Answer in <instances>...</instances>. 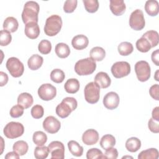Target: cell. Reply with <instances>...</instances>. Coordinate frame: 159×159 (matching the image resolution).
Masks as SVG:
<instances>
[{"label": "cell", "mask_w": 159, "mask_h": 159, "mask_svg": "<svg viewBox=\"0 0 159 159\" xmlns=\"http://www.w3.org/2000/svg\"><path fill=\"white\" fill-rule=\"evenodd\" d=\"M40 10L39 4L33 1H27L24 6L22 19L25 24L29 22H38V15Z\"/></svg>", "instance_id": "6da1fadb"}, {"label": "cell", "mask_w": 159, "mask_h": 159, "mask_svg": "<svg viewBox=\"0 0 159 159\" xmlns=\"http://www.w3.org/2000/svg\"><path fill=\"white\" fill-rule=\"evenodd\" d=\"M78 106L77 101L73 97L64 98L60 104L56 107V113L61 118L67 117L72 111H75Z\"/></svg>", "instance_id": "7a4b0ae2"}, {"label": "cell", "mask_w": 159, "mask_h": 159, "mask_svg": "<svg viewBox=\"0 0 159 159\" xmlns=\"http://www.w3.org/2000/svg\"><path fill=\"white\" fill-rule=\"evenodd\" d=\"M62 27L61 17L57 14L48 17L44 26L45 34L50 37H53L58 34Z\"/></svg>", "instance_id": "3957f363"}, {"label": "cell", "mask_w": 159, "mask_h": 159, "mask_svg": "<svg viewBox=\"0 0 159 159\" xmlns=\"http://www.w3.org/2000/svg\"><path fill=\"white\" fill-rule=\"evenodd\" d=\"M96 68L95 61L89 57L80 60L75 65V71L80 76L89 75L95 71Z\"/></svg>", "instance_id": "277c9868"}, {"label": "cell", "mask_w": 159, "mask_h": 159, "mask_svg": "<svg viewBox=\"0 0 159 159\" xmlns=\"http://www.w3.org/2000/svg\"><path fill=\"white\" fill-rule=\"evenodd\" d=\"M84 95L85 100L88 103L95 104L99 99L100 87L94 81L90 82L84 87Z\"/></svg>", "instance_id": "5b68a950"}, {"label": "cell", "mask_w": 159, "mask_h": 159, "mask_svg": "<svg viewBox=\"0 0 159 159\" xmlns=\"http://www.w3.org/2000/svg\"><path fill=\"white\" fill-rule=\"evenodd\" d=\"M24 132L23 125L17 122H10L6 124L3 130L4 135L10 139L18 138L22 135Z\"/></svg>", "instance_id": "8992f818"}, {"label": "cell", "mask_w": 159, "mask_h": 159, "mask_svg": "<svg viewBox=\"0 0 159 159\" xmlns=\"http://www.w3.org/2000/svg\"><path fill=\"white\" fill-rule=\"evenodd\" d=\"M6 66L10 75L14 78L21 76L24 71L23 63L16 57H11L8 58Z\"/></svg>", "instance_id": "52a82bcc"}, {"label": "cell", "mask_w": 159, "mask_h": 159, "mask_svg": "<svg viewBox=\"0 0 159 159\" xmlns=\"http://www.w3.org/2000/svg\"><path fill=\"white\" fill-rule=\"evenodd\" d=\"M135 71L137 79L141 82L147 81L150 77V66L146 61L141 60L137 61L135 65Z\"/></svg>", "instance_id": "ba28073f"}, {"label": "cell", "mask_w": 159, "mask_h": 159, "mask_svg": "<svg viewBox=\"0 0 159 159\" xmlns=\"http://www.w3.org/2000/svg\"><path fill=\"white\" fill-rule=\"evenodd\" d=\"M129 25L135 30H141L144 28L145 21L142 10L137 9L131 13L129 18Z\"/></svg>", "instance_id": "9c48e42d"}, {"label": "cell", "mask_w": 159, "mask_h": 159, "mask_svg": "<svg viewBox=\"0 0 159 159\" xmlns=\"http://www.w3.org/2000/svg\"><path fill=\"white\" fill-rule=\"evenodd\" d=\"M130 65L127 61H117L111 66V73L116 78H121L130 73Z\"/></svg>", "instance_id": "30bf717a"}, {"label": "cell", "mask_w": 159, "mask_h": 159, "mask_svg": "<svg viewBox=\"0 0 159 159\" xmlns=\"http://www.w3.org/2000/svg\"><path fill=\"white\" fill-rule=\"evenodd\" d=\"M57 94V89L50 83L42 84L38 89V95L43 101H50Z\"/></svg>", "instance_id": "8fae6325"}, {"label": "cell", "mask_w": 159, "mask_h": 159, "mask_svg": "<svg viewBox=\"0 0 159 159\" xmlns=\"http://www.w3.org/2000/svg\"><path fill=\"white\" fill-rule=\"evenodd\" d=\"M52 159H63L65 158V147L60 141H53L48 145Z\"/></svg>", "instance_id": "7c38bea8"}, {"label": "cell", "mask_w": 159, "mask_h": 159, "mask_svg": "<svg viewBox=\"0 0 159 159\" xmlns=\"http://www.w3.org/2000/svg\"><path fill=\"white\" fill-rule=\"evenodd\" d=\"M44 130L49 134H55L58 132L61 127L60 122L54 116L47 117L42 124Z\"/></svg>", "instance_id": "4fadbf2b"}, {"label": "cell", "mask_w": 159, "mask_h": 159, "mask_svg": "<svg viewBox=\"0 0 159 159\" xmlns=\"http://www.w3.org/2000/svg\"><path fill=\"white\" fill-rule=\"evenodd\" d=\"M119 96L114 91L107 93L103 98V104L106 108L109 110L116 109L119 104Z\"/></svg>", "instance_id": "5bb4252c"}, {"label": "cell", "mask_w": 159, "mask_h": 159, "mask_svg": "<svg viewBox=\"0 0 159 159\" xmlns=\"http://www.w3.org/2000/svg\"><path fill=\"white\" fill-rule=\"evenodd\" d=\"M99 140L98 132L93 129H88L82 135V141L86 145H93L96 144Z\"/></svg>", "instance_id": "9a60e30c"}, {"label": "cell", "mask_w": 159, "mask_h": 159, "mask_svg": "<svg viewBox=\"0 0 159 159\" xmlns=\"http://www.w3.org/2000/svg\"><path fill=\"white\" fill-rule=\"evenodd\" d=\"M109 7L115 16L122 15L126 9V6L123 0H111Z\"/></svg>", "instance_id": "2e32d148"}, {"label": "cell", "mask_w": 159, "mask_h": 159, "mask_svg": "<svg viewBox=\"0 0 159 159\" xmlns=\"http://www.w3.org/2000/svg\"><path fill=\"white\" fill-rule=\"evenodd\" d=\"M89 43L88 38L83 34H80L75 36L71 40V45L73 47L78 50L86 48Z\"/></svg>", "instance_id": "e0dca14e"}, {"label": "cell", "mask_w": 159, "mask_h": 159, "mask_svg": "<svg viewBox=\"0 0 159 159\" xmlns=\"http://www.w3.org/2000/svg\"><path fill=\"white\" fill-rule=\"evenodd\" d=\"M24 32L25 35L30 39H37L40 34V28L37 22H29L25 24Z\"/></svg>", "instance_id": "ac0fdd59"}, {"label": "cell", "mask_w": 159, "mask_h": 159, "mask_svg": "<svg viewBox=\"0 0 159 159\" xmlns=\"http://www.w3.org/2000/svg\"><path fill=\"white\" fill-rule=\"evenodd\" d=\"M94 82L98 84L101 88H108L111 83V80L107 73L100 71L94 77Z\"/></svg>", "instance_id": "d6986e66"}, {"label": "cell", "mask_w": 159, "mask_h": 159, "mask_svg": "<svg viewBox=\"0 0 159 159\" xmlns=\"http://www.w3.org/2000/svg\"><path fill=\"white\" fill-rule=\"evenodd\" d=\"M34 102L32 96L28 93H22L17 98V104L22 106L24 109L30 107Z\"/></svg>", "instance_id": "ffe728a7"}, {"label": "cell", "mask_w": 159, "mask_h": 159, "mask_svg": "<svg viewBox=\"0 0 159 159\" xmlns=\"http://www.w3.org/2000/svg\"><path fill=\"white\" fill-rule=\"evenodd\" d=\"M43 62V58L42 57L38 54L32 55L28 60L27 65L30 70H37L40 68Z\"/></svg>", "instance_id": "44dd1931"}, {"label": "cell", "mask_w": 159, "mask_h": 159, "mask_svg": "<svg viewBox=\"0 0 159 159\" xmlns=\"http://www.w3.org/2000/svg\"><path fill=\"white\" fill-rule=\"evenodd\" d=\"M80 82L76 78L68 79L64 85L65 90L70 94H75L80 89Z\"/></svg>", "instance_id": "7402d4cb"}, {"label": "cell", "mask_w": 159, "mask_h": 159, "mask_svg": "<svg viewBox=\"0 0 159 159\" xmlns=\"http://www.w3.org/2000/svg\"><path fill=\"white\" fill-rule=\"evenodd\" d=\"M145 10L150 16H156L159 12L158 2L156 0L147 1L145 4Z\"/></svg>", "instance_id": "603a6c76"}, {"label": "cell", "mask_w": 159, "mask_h": 159, "mask_svg": "<svg viewBox=\"0 0 159 159\" xmlns=\"http://www.w3.org/2000/svg\"><path fill=\"white\" fill-rule=\"evenodd\" d=\"M3 29L10 32H16L19 27L17 20L14 17H8L5 19L3 22Z\"/></svg>", "instance_id": "cb8c5ba5"}, {"label": "cell", "mask_w": 159, "mask_h": 159, "mask_svg": "<svg viewBox=\"0 0 159 159\" xmlns=\"http://www.w3.org/2000/svg\"><path fill=\"white\" fill-rule=\"evenodd\" d=\"M90 58L94 61H101L106 56V52L104 49L101 47H94L90 50Z\"/></svg>", "instance_id": "d4e9b609"}, {"label": "cell", "mask_w": 159, "mask_h": 159, "mask_svg": "<svg viewBox=\"0 0 159 159\" xmlns=\"http://www.w3.org/2000/svg\"><path fill=\"white\" fill-rule=\"evenodd\" d=\"M125 148L130 152H136L141 147V142L137 137H130L125 142Z\"/></svg>", "instance_id": "484cf974"}, {"label": "cell", "mask_w": 159, "mask_h": 159, "mask_svg": "<svg viewBox=\"0 0 159 159\" xmlns=\"http://www.w3.org/2000/svg\"><path fill=\"white\" fill-rule=\"evenodd\" d=\"M55 51L56 55L61 58H65L69 56L70 49L68 45L65 43H58L56 45Z\"/></svg>", "instance_id": "4316f807"}, {"label": "cell", "mask_w": 159, "mask_h": 159, "mask_svg": "<svg viewBox=\"0 0 159 159\" xmlns=\"http://www.w3.org/2000/svg\"><path fill=\"white\" fill-rule=\"evenodd\" d=\"M142 37L146 39L151 45L152 48L157 46L159 42L158 34L156 30H151L147 31L143 34Z\"/></svg>", "instance_id": "83f0119b"}, {"label": "cell", "mask_w": 159, "mask_h": 159, "mask_svg": "<svg viewBox=\"0 0 159 159\" xmlns=\"http://www.w3.org/2000/svg\"><path fill=\"white\" fill-rule=\"evenodd\" d=\"M99 143L104 150H106L116 145V139L111 134H106L102 137Z\"/></svg>", "instance_id": "f1b7e54d"}, {"label": "cell", "mask_w": 159, "mask_h": 159, "mask_svg": "<svg viewBox=\"0 0 159 159\" xmlns=\"http://www.w3.org/2000/svg\"><path fill=\"white\" fill-rule=\"evenodd\" d=\"M68 147L70 153L75 157H81L83 153V147L77 142L70 140L68 142Z\"/></svg>", "instance_id": "f546056e"}, {"label": "cell", "mask_w": 159, "mask_h": 159, "mask_svg": "<svg viewBox=\"0 0 159 159\" xmlns=\"http://www.w3.org/2000/svg\"><path fill=\"white\" fill-rule=\"evenodd\" d=\"M159 153L157 148H151L142 150L138 155L139 159H157Z\"/></svg>", "instance_id": "4dcf8cb0"}, {"label": "cell", "mask_w": 159, "mask_h": 159, "mask_svg": "<svg viewBox=\"0 0 159 159\" xmlns=\"http://www.w3.org/2000/svg\"><path fill=\"white\" fill-rule=\"evenodd\" d=\"M13 151L16 152L19 156L24 155L28 151L29 145L24 140H18L16 142L12 147Z\"/></svg>", "instance_id": "1f68e13d"}, {"label": "cell", "mask_w": 159, "mask_h": 159, "mask_svg": "<svg viewBox=\"0 0 159 159\" xmlns=\"http://www.w3.org/2000/svg\"><path fill=\"white\" fill-rule=\"evenodd\" d=\"M117 50L120 55L127 56L132 53L134 47L131 43L129 42H122L118 45Z\"/></svg>", "instance_id": "d6a6232c"}, {"label": "cell", "mask_w": 159, "mask_h": 159, "mask_svg": "<svg viewBox=\"0 0 159 159\" xmlns=\"http://www.w3.org/2000/svg\"><path fill=\"white\" fill-rule=\"evenodd\" d=\"M32 140L37 146H43L47 141V136L42 131H36L33 134Z\"/></svg>", "instance_id": "836d02e7"}, {"label": "cell", "mask_w": 159, "mask_h": 159, "mask_svg": "<svg viewBox=\"0 0 159 159\" xmlns=\"http://www.w3.org/2000/svg\"><path fill=\"white\" fill-rule=\"evenodd\" d=\"M136 48L140 52L146 53L151 49L152 47L149 42L146 39L141 37L136 42Z\"/></svg>", "instance_id": "e575fe53"}, {"label": "cell", "mask_w": 159, "mask_h": 159, "mask_svg": "<svg viewBox=\"0 0 159 159\" xmlns=\"http://www.w3.org/2000/svg\"><path fill=\"white\" fill-rule=\"evenodd\" d=\"M65 78V73L60 69H54L50 73V79L56 83H61Z\"/></svg>", "instance_id": "d590c367"}, {"label": "cell", "mask_w": 159, "mask_h": 159, "mask_svg": "<svg viewBox=\"0 0 159 159\" xmlns=\"http://www.w3.org/2000/svg\"><path fill=\"white\" fill-rule=\"evenodd\" d=\"M49 153L48 147L46 146H37L34 150V156L37 159H45Z\"/></svg>", "instance_id": "8d00e7d4"}, {"label": "cell", "mask_w": 159, "mask_h": 159, "mask_svg": "<svg viewBox=\"0 0 159 159\" xmlns=\"http://www.w3.org/2000/svg\"><path fill=\"white\" fill-rule=\"evenodd\" d=\"M86 11L89 13L96 12L99 8L98 0H83Z\"/></svg>", "instance_id": "74e56055"}, {"label": "cell", "mask_w": 159, "mask_h": 159, "mask_svg": "<svg viewBox=\"0 0 159 159\" xmlns=\"http://www.w3.org/2000/svg\"><path fill=\"white\" fill-rule=\"evenodd\" d=\"M38 50L42 54H48L52 50L51 42L49 40L45 39L41 40L38 45Z\"/></svg>", "instance_id": "f35d334b"}, {"label": "cell", "mask_w": 159, "mask_h": 159, "mask_svg": "<svg viewBox=\"0 0 159 159\" xmlns=\"http://www.w3.org/2000/svg\"><path fill=\"white\" fill-rule=\"evenodd\" d=\"M12 40L11 32L6 30H1L0 32V45L1 46H7Z\"/></svg>", "instance_id": "ab89813d"}, {"label": "cell", "mask_w": 159, "mask_h": 159, "mask_svg": "<svg viewBox=\"0 0 159 159\" xmlns=\"http://www.w3.org/2000/svg\"><path fill=\"white\" fill-rule=\"evenodd\" d=\"M86 158L88 159L105 158L101 150L97 148H92L88 150L86 153Z\"/></svg>", "instance_id": "60d3db41"}, {"label": "cell", "mask_w": 159, "mask_h": 159, "mask_svg": "<svg viewBox=\"0 0 159 159\" xmlns=\"http://www.w3.org/2000/svg\"><path fill=\"white\" fill-rule=\"evenodd\" d=\"M44 114L43 107L39 104L35 105L31 109V115L34 119H40Z\"/></svg>", "instance_id": "b9f144b4"}, {"label": "cell", "mask_w": 159, "mask_h": 159, "mask_svg": "<svg viewBox=\"0 0 159 159\" xmlns=\"http://www.w3.org/2000/svg\"><path fill=\"white\" fill-rule=\"evenodd\" d=\"M77 3L76 0H66L63 5V11L66 13L73 12L77 7Z\"/></svg>", "instance_id": "7bdbcfd3"}, {"label": "cell", "mask_w": 159, "mask_h": 159, "mask_svg": "<svg viewBox=\"0 0 159 159\" xmlns=\"http://www.w3.org/2000/svg\"><path fill=\"white\" fill-rule=\"evenodd\" d=\"M24 114V108L20 105H15L10 110V116L13 118H18Z\"/></svg>", "instance_id": "ee69618b"}, {"label": "cell", "mask_w": 159, "mask_h": 159, "mask_svg": "<svg viewBox=\"0 0 159 159\" xmlns=\"http://www.w3.org/2000/svg\"><path fill=\"white\" fill-rule=\"evenodd\" d=\"M158 122L153 118L149 119L148 122V127L149 130L155 134H158L159 132V126H158Z\"/></svg>", "instance_id": "f6af8a7d"}, {"label": "cell", "mask_w": 159, "mask_h": 159, "mask_svg": "<svg viewBox=\"0 0 159 159\" xmlns=\"http://www.w3.org/2000/svg\"><path fill=\"white\" fill-rule=\"evenodd\" d=\"M104 156L105 158L116 159L118 157V152L116 148L111 147L106 150Z\"/></svg>", "instance_id": "bcb514c9"}, {"label": "cell", "mask_w": 159, "mask_h": 159, "mask_svg": "<svg viewBox=\"0 0 159 159\" xmlns=\"http://www.w3.org/2000/svg\"><path fill=\"white\" fill-rule=\"evenodd\" d=\"M159 85L155 84L152 85L149 89V94L150 96L154 99L158 101L159 100Z\"/></svg>", "instance_id": "7dc6e473"}, {"label": "cell", "mask_w": 159, "mask_h": 159, "mask_svg": "<svg viewBox=\"0 0 159 159\" xmlns=\"http://www.w3.org/2000/svg\"><path fill=\"white\" fill-rule=\"evenodd\" d=\"M159 50L157 49L155 51H153L151 55V58L153 61V63H155V65L158 66L159 65Z\"/></svg>", "instance_id": "c3c4849f"}, {"label": "cell", "mask_w": 159, "mask_h": 159, "mask_svg": "<svg viewBox=\"0 0 159 159\" xmlns=\"http://www.w3.org/2000/svg\"><path fill=\"white\" fill-rule=\"evenodd\" d=\"M7 81H8L7 75L3 71H1L0 72V86H4L7 84Z\"/></svg>", "instance_id": "681fc988"}, {"label": "cell", "mask_w": 159, "mask_h": 159, "mask_svg": "<svg viewBox=\"0 0 159 159\" xmlns=\"http://www.w3.org/2000/svg\"><path fill=\"white\" fill-rule=\"evenodd\" d=\"M5 158L6 159H19V155L14 151L13 152H10L9 153H7L6 156H5Z\"/></svg>", "instance_id": "f907efd6"}, {"label": "cell", "mask_w": 159, "mask_h": 159, "mask_svg": "<svg viewBox=\"0 0 159 159\" xmlns=\"http://www.w3.org/2000/svg\"><path fill=\"white\" fill-rule=\"evenodd\" d=\"M152 118L157 121H159V107H155L152 112Z\"/></svg>", "instance_id": "816d5d0a"}, {"label": "cell", "mask_w": 159, "mask_h": 159, "mask_svg": "<svg viewBox=\"0 0 159 159\" xmlns=\"http://www.w3.org/2000/svg\"><path fill=\"white\" fill-rule=\"evenodd\" d=\"M158 72H159V70H157V71H156V72H155V76H154V78H155V80L156 81H159V78H158Z\"/></svg>", "instance_id": "f5cc1de1"}, {"label": "cell", "mask_w": 159, "mask_h": 159, "mask_svg": "<svg viewBox=\"0 0 159 159\" xmlns=\"http://www.w3.org/2000/svg\"><path fill=\"white\" fill-rule=\"evenodd\" d=\"M1 139H2V148H1V155L2 154V152H3V145H4V140H3V138L2 137H1Z\"/></svg>", "instance_id": "db71d44e"}, {"label": "cell", "mask_w": 159, "mask_h": 159, "mask_svg": "<svg viewBox=\"0 0 159 159\" xmlns=\"http://www.w3.org/2000/svg\"><path fill=\"white\" fill-rule=\"evenodd\" d=\"M132 158V157H129V156H125V157H122V158Z\"/></svg>", "instance_id": "11a10c76"}]
</instances>
